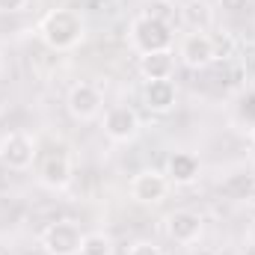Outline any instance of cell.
Returning <instances> with one entry per match:
<instances>
[{"label": "cell", "instance_id": "52a82bcc", "mask_svg": "<svg viewBox=\"0 0 255 255\" xmlns=\"http://www.w3.org/2000/svg\"><path fill=\"white\" fill-rule=\"evenodd\" d=\"M202 229H205V220L202 214H196L190 208H178L166 217V235L169 241L181 244V247H190L202 238Z\"/></svg>", "mask_w": 255, "mask_h": 255}, {"label": "cell", "instance_id": "8992f818", "mask_svg": "<svg viewBox=\"0 0 255 255\" xmlns=\"http://www.w3.org/2000/svg\"><path fill=\"white\" fill-rule=\"evenodd\" d=\"M169 178H166V172H160V169H142V172H136L133 178H130V196L136 199V202H142V205H157V202H163L166 199V193H169Z\"/></svg>", "mask_w": 255, "mask_h": 255}, {"label": "cell", "instance_id": "7a4b0ae2", "mask_svg": "<svg viewBox=\"0 0 255 255\" xmlns=\"http://www.w3.org/2000/svg\"><path fill=\"white\" fill-rule=\"evenodd\" d=\"M130 45L139 54H154V51H169L172 48V27L163 21L157 12H145L133 18L130 24Z\"/></svg>", "mask_w": 255, "mask_h": 255}, {"label": "cell", "instance_id": "6da1fadb", "mask_svg": "<svg viewBox=\"0 0 255 255\" xmlns=\"http://www.w3.org/2000/svg\"><path fill=\"white\" fill-rule=\"evenodd\" d=\"M39 36L51 51H71L86 39V24L74 9H51L39 24Z\"/></svg>", "mask_w": 255, "mask_h": 255}, {"label": "cell", "instance_id": "4fadbf2b", "mask_svg": "<svg viewBox=\"0 0 255 255\" xmlns=\"http://www.w3.org/2000/svg\"><path fill=\"white\" fill-rule=\"evenodd\" d=\"M139 74L145 80H172L175 74V54L169 51H154V54H142L139 57Z\"/></svg>", "mask_w": 255, "mask_h": 255}, {"label": "cell", "instance_id": "30bf717a", "mask_svg": "<svg viewBox=\"0 0 255 255\" xmlns=\"http://www.w3.org/2000/svg\"><path fill=\"white\" fill-rule=\"evenodd\" d=\"M199 157L193 154V151H172L169 157H166V178H169V184H178V187H184V184H193L196 178H199Z\"/></svg>", "mask_w": 255, "mask_h": 255}, {"label": "cell", "instance_id": "ba28073f", "mask_svg": "<svg viewBox=\"0 0 255 255\" xmlns=\"http://www.w3.org/2000/svg\"><path fill=\"white\" fill-rule=\"evenodd\" d=\"M178 57L181 63L190 65V68H208V65L217 60V48H214V36L196 30V33H187L181 39V48H178Z\"/></svg>", "mask_w": 255, "mask_h": 255}, {"label": "cell", "instance_id": "9a60e30c", "mask_svg": "<svg viewBox=\"0 0 255 255\" xmlns=\"http://www.w3.org/2000/svg\"><path fill=\"white\" fill-rule=\"evenodd\" d=\"M238 116L255 128V92H244L238 101Z\"/></svg>", "mask_w": 255, "mask_h": 255}, {"label": "cell", "instance_id": "e0dca14e", "mask_svg": "<svg viewBox=\"0 0 255 255\" xmlns=\"http://www.w3.org/2000/svg\"><path fill=\"white\" fill-rule=\"evenodd\" d=\"M217 6H220L226 15H241V12H247L250 0H217Z\"/></svg>", "mask_w": 255, "mask_h": 255}, {"label": "cell", "instance_id": "7c38bea8", "mask_svg": "<svg viewBox=\"0 0 255 255\" xmlns=\"http://www.w3.org/2000/svg\"><path fill=\"white\" fill-rule=\"evenodd\" d=\"M39 181L48 190H65L71 181V163L65 154H51L39 163Z\"/></svg>", "mask_w": 255, "mask_h": 255}, {"label": "cell", "instance_id": "9c48e42d", "mask_svg": "<svg viewBox=\"0 0 255 255\" xmlns=\"http://www.w3.org/2000/svg\"><path fill=\"white\" fill-rule=\"evenodd\" d=\"M104 133L113 142H130L139 133V116L133 107L128 104H116L104 113Z\"/></svg>", "mask_w": 255, "mask_h": 255}, {"label": "cell", "instance_id": "3957f363", "mask_svg": "<svg viewBox=\"0 0 255 255\" xmlns=\"http://www.w3.org/2000/svg\"><path fill=\"white\" fill-rule=\"evenodd\" d=\"M36 142L30 133H21V130H12L0 139V163L15 169V172H24L36 163Z\"/></svg>", "mask_w": 255, "mask_h": 255}, {"label": "cell", "instance_id": "44dd1931", "mask_svg": "<svg viewBox=\"0 0 255 255\" xmlns=\"http://www.w3.org/2000/svg\"><path fill=\"white\" fill-rule=\"evenodd\" d=\"M253 139H255V128H253Z\"/></svg>", "mask_w": 255, "mask_h": 255}, {"label": "cell", "instance_id": "5bb4252c", "mask_svg": "<svg viewBox=\"0 0 255 255\" xmlns=\"http://www.w3.org/2000/svg\"><path fill=\"white\" fill-rule=\"evenodd\" d=\"M80 255H113V241L104 232H89V235H83Z\"/></svg>", "mask_w": 255, "mask_h": 255}, {"label": "cell", "instance_id": "5b68a950", "mask_svg": "<svg viewBox=\"0 0 255 255\" xmlns=\"http://www.w3.org/2000/svg\"><path fill=\"white\" fill-rule=\"evenodd\" d=\"M65 107H68V113H71L74 119L89 122V119H95V116L104 110V95H101V89H98L95 83L80 80V83H74V86L68 89Z\"/></svg>", "mask_w": 255, "mask_h": 255}, {"label": "cell", "instance_id": "ffe728a7", "mask_svg": "<svg viewBox=\"0 0 255 255\" xmlns=\"http://www.w3.org/2000/svg\"><path fill=\"white\" fill-rule=\"evenodd\" d=\"M250 178H253V187H255V166L250 169Z\"/></svg>", "mask_w": 255, "mask_h": 255}, {"label": "cell", "instance_id": "277c9868", "mask_svg": "<svg viewBox=\"0 0 255 255\" xmlns=\"http://www.w3.org/2000/svg\"><path fill=\"white\" fill-rule=\"evenodd\" d=\"M80 244H83V232L71 220L51 223L42 232V247L48 255H80Z\"/></svg>", "mask_w": 255, "mask_h": 255}, {"label": "cell", "instance_id": "ac0fdd59", "mask_svg": "<svg viewBox=\"0 0 255 255\" xmlns=\"http://www.w3.org/2000/svg\"><path fill=\"white\" fill-rule=\"evenodd\" d=\"M27 0H0V12H21Z\"/></svg>", "mask_w": 255, "mask_h": 255}, {"label": "cell", "instance_id": "8fae6325", "mask_svg": "<svg viewBox=\"0 0 255 255\" xmlns=\"http://www.w3.org/2000/svg\"><path fill=\"white\" fill-rule=\"evenodd\" d=\"M142 98H145V107H148L151 113H169V110L175 107L178 89H175L172 80H145Z\"/></svg>", "mask_w": 255, "mask_h": 255}, {"label": "cell", "instance_id": "2e32d148", "mask_svg": "<svg viewBox=\"0 0 255 255\" xmlns=\"http://www.w3.org/2000/svg\"><path fill=\"white\" fill-rule=\"evenodd\" d=\"M128 255H160V247L151 241H136L128 247Z\"/></svg>", "mask_w": 255, "mask_h": 255}, {"label": "cell", "instance_id": "d6986e66", "mask_svg": "<svg viewBox=\"0 0 255 255\" xmlns=\"http://www.w3.org/2000/svg\"><path fill=\"white\" fill-rule=\"evenodd\" d=\"M250 244H253V250H255V223H253V229H250Z\"/></svg>", "mask_w": 255, "mask_h": 255}]
</instances>
